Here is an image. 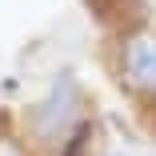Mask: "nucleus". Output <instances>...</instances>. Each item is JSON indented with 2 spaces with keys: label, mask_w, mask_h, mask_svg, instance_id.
I'll list each match as a JSON object with an SVG mask.
<instances>
[{
  "label": "nucleus",
  "mask_w": 156,
  "mask_h": 156,
  "mask_svg": "<svg viewBox=\"0 0 156 156\" xmlns=\"http://www.w3.org/2000/svg\"><path fill=\"white\" fill-rule=\"evenodd\" d=\"M76 108H80V84L72 72H60L52 88L28 108V132L44 144H64V136L80 124Z\"/></svg>",
  "instance_id": "f257e3e1"
},
{
  "label": "nucleus",
  "mask_w": 156,
  "mask_h": 156,
  "mask_svg": "<svg viewBox=\"0 0 156 156\" xmlns=\"http://www.w3.org/2000/svg\"><path fill=\"white\" fill-rule=\"evenodd\" d=\"M120 84L140 100H156V28H132L120 40Z\"/></svg>",
  "instance_id": "f03ea898"
},
{
  "label": "nucleus",
  "mask_w": 156,
  "mask_h": 156,
  "mask_svg": "<svg viewBox=\"0 0 156 156\" xmlns=\"http://www.w3.org/2000/svg\"><path fill=\"white\" fill-rule=\"evenodd\" d=\"M0 156H28V152H24V144L12 132H0Z\"/></svg>",
  "instance_id": "7ed1b4c3"
}]
</instances>
